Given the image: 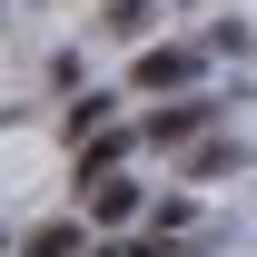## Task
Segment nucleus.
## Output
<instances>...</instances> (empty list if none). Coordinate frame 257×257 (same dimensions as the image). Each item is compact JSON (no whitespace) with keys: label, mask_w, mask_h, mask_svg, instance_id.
<instances>
[{"label":"nucleus","mask_w":257,"mask_h":257,"mask_svg":"<svg viewBox=\"0 0 257 257\" xmlns=\"http://www.w3.org/2000/svg\"><path fill=\"white\" fill-rule=\"evenodd\" d=\"M20 257H89V218H50Z\"/></svg>","instance_id":"5"},{"label":"nucleus","mask_w":257,"mask_h":257,"mask_svg":"<svg viewBox=\"0 0 257 257\" xmlns=\"http://www.w3.org/2000/svg\"><path fill=\"white\" fill-rule=\"evenodd\" d=\"M99 128H109V99H99V89H79V99L60 109V139L79 149V139H99Z\"/></svg>","instance_id":"7"},{"label":"nucleus","mask_w":257,"mask_h":257,"mask_svg":"<svg viewBox=\"0 0 257 257\" xmlns=\"http://www.w3.org/2000/svg\"><path fill=\"white\" fill-rule=\"evenodd\" d=\"M198 69H208V50H198V40H149V50H139V69H128V89L139 99H178V89H198Z\"/></svg>","instance_id":"2"},{"label":"nucleus","mask_w":257,"mask_h":257,"mask_svg":"<svg viewBox=\"0 0 257 257\" xmlns=\"http://www.w3.org/2000/svg\"><path fill=\"white\" fill-rule=\"evenodd\" d=\"M159 257H168V247H159Z\"/></svg>","instance_id":"10"},{"label":"nucleus","mask_w":257,"mask_h":257,"mask_svg":"<svg viewBox=\"0 0 257 257\" xmlns=\"http://www.w3.org/2000/svg\"><path fill=\"white\" fill-rule=\"evenodd\" d=\"M227 168H247V139H227V128H218V139H198V149H188V178H198V188H218Z\"/></svg>","instance_id":"3"},{"label":"nucleus","mask_w":257,"mask_h":257,"mask_svg":"<svg viewBox=\"0 0 257 257\" xmlns=\"http://www.w3.org/2000/svg\"><path fill=\"white\" fill-rule=\"evenodd\" d=\"M198 50H218V60H247L257 40H247V20H208V40H198Z\"/></svg>","instance_id":"8"},{"label":"nucleus","mask_w":257,"mask_h":257,"mask_svg":"<svg viewBox=\"0 0 257 257\" xmlns=\"http://www.w3.org/2000/svg\"><path fill=\"white\" fill-rule=\"evenodd\" d=\"M0 257H10V247H0Z\"/></svg>","instance_id":"9"},{"label":"nucleus","mask_w":257,"mask_h":257,"mask_svg":"<svg viewBox=\"0 0 257 257\" xmlns=\"http://www.w3.org/2000/svg\"><path fill=\"white\" fill-rule=\"evenodd\" d=\"M99 30H109V40H149V30H159V0H109Z\"/></svg>","instance_id":"6"},{"label":"nucleus","mask_w":257,"mask_h":257,"mask_svg":"<svg viewBox=\"0 0 257 257\" xmlns=\"http://www.w3.org/2000/svg\"><path fill=\"white\" fill-rule=\"evenodd\" d=\"M119 218H139V178H89V227H119Z\"/></svg>","instance_id":"4"},{"label":"nucleus","mask_w":257,"mask_h":257,"mask_svg":"<svg viewBox=\"0 0 257 257\" xmlns=\"http://www.w3.org/2000/svg\"><path fill=\"white\" fill-rule=\"evenodd\" d=\"M218 119H227V109H218L208 89H178L168 109H149V119H139V149H168V159H188L198 139H218Z\"/></svg>","instance_id":"1"}]
</instances>
